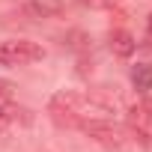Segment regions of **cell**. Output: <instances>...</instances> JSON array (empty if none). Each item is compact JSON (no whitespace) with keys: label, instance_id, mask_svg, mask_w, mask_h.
I'll return each instance as SVG.
<instances>
[{"label":"cell","instance_id":"7a4b0ae2","mask_svg":"<svg viewBox=\"0 0 152 152\" xmlns=\"http://www.w3.org/2000/svg\"><path fill=\"white\" fill-rule=\"evenodd\" d=\"M78 128H81L90 140H96V143H102V146H122V128H119V125H113V122H110V119H104V116L84 119Z\"/></svg>","mask_w":152,"mask_h":152},{"label":"cell","instance_id":"ba28073f","mask_svg":"<svg viewBox=\"0 0 152 152\" xmlns=\"http://www.w3.org/2000/svg\"><path fill=\"white\" fill-rule=\"evenodd\" d=\"M81 3H93V6H107V3H116V0H81Z\"/></svg>","mask_w":152,"mask_h":152},{"label":"cell","instance_id":"52a82bcc","mask_svg":"<svg viewBox=\"0 0 152 152\" xmlns=\"http://www.w3.org/2000/svg\"><path fill=\"white\" fill-rule=\"evenodd\" d=\"M12 93H15V84H12V81H6V78H0V102H9V99H12Z\"/></svg>","mask_w":152,"mask_h":152},{"label":"cell","instance_id":"8992f818","mask_svg":"<svg viewBox=\"0 0 152 152\" xmlns=\"http://www.w3.org/2000/svg\"><path fill=\"white\" fill-rule=\"evenodd\" d=\"M27 12H33V15H57L60 12V0H30L27 3Z\"/></svg>","mask_w":152,"mask_h":152},{"label":"cell","instance_id":"9c48e42d","mask_svg":"<svg viewBox=\"0 0 152 152\" xmlns=\"http://www.w3.org/2000/svg\"><path fill=\"white\" fill-rule=\"evenodd\" d=\"M146 27H149V36H152V15H149V24H146Z\"/></svg>","mask_w":152,"mask_h":152},{"label":"cell","instance_id":"277c9868","mask_svg":"<svg viewBox=\"0 0 152 152\" xmlns=\"http://www.w3.org/2000/svg\"><path fill=\"white\" fill-rule=\"evenodd\" d=\"M107 45H110V51H113L116 57H122V60H128V57L137 51V39H134L128 30H110Z\"/></svg>","mask_w":152,"mask_h":152},{"label":"cell","instance_id":"5b68a950","mask_svg":"<svg viewBox=\"0 0 152 152\" xmlns=\"http://www.w3.org/2000/svg\"><path fill=\"white\" fill-rule=\"evenodd\" d=\"M131 87H134L140 96H146V93L152 90V66H149V63L131 66Z\"/></svg>","mask_w":152,"mask_h":152},{"label":"cell","instance_id":"3957f363","mask_svg":"<svg viewBox=\"0 0 152 152\" xmlns=\"http://www.w3.org/2000/svg\"><path fill=\"white\" fill-rule=\"evenodd\" d=\"M33 113L21 104H9V102H0V128L6 125H30Z\"/></svg>","mask_w":152,"mask_h":152},{"label":"cell","instance_id":"6da1fadb","mask_svg":"<svg viewBox=\"0 0 152 152\" xmlns=\"http://www.w3.org/2000/svg\"><path fill=\"white\" fill-rule=\"evenodd\" d=\"M45 57V48L39 42L30 39H9V42H0V66L15 69V66H30L36 60Z\"/></svg>","mask_w":152,"mask_h":152}]
</instances>
